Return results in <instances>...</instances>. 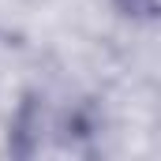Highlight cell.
<instances>
[{
    "instance_id": "1",
    "label": "cell",
    "mask_w": 161,
    "mask_h": 161,
    "mask_svg": "<svg viewBox=\"0 0 161 161\" xmlns=\"http://www.w3.org/2000/svg\"><path fill=\"white\" fill-rule=\"evenodd\" d=\"M127 15H142V19H150L154 15V0H116Z\"/></svg>"
}]
</instances>
